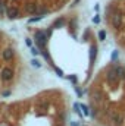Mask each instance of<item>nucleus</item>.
I'll return each mask as SVG.
<instances>
[{
  "label": "nucleus",
  "instance_id": "1",
  "mask_svg": "<svg viewBox=\"0 0 125 126\" xmlns=\"http://www.w3.org/2000/svg\"><path fill=\"white\" fill-rule=\"evenodd\" d=\"M47 35H46V32L41 31V30H37V31L34 32V40H35V44H37V47L40 48V50H46V43H47Z\"/></svg>",
  "mask_w": 125,
  "mask_h": 126
},
{
  "label": "nucleus",
  "instance_id": "2",
  "mask_svg": "<svg viewBox=\"0 0 125 126\" xmlns=\"http://www.w3.org/2000/svg\"><path fill=\"white\" fill-rule=\"evenodd\" d=\"M110 24H112V27L115 28V30H119L121 27H122V24H124V15L121 13V10H115L113 13H112V16H110Z\"/></svg>",
  "mask_w": 125,
  "mask_h": 126
},
{
  "label": "nucleus",
  "instance_id": "3",
  "mask_svg": "<svg viewBox=\"0 0 125 126\" xmlns=\"http://www.w3.org/2000/svg\"><path fill=\"white\" fill-rule=\"evenodd\" d=\"M106 113H107V117H109V120H110L113 125L121 126L122 123H124V116H122L121 113H118V111H115V110H107Z\"/></svg>",
  "mask_w": 125,
  "mask_h": 126
},
{
  "label": "nucleus",
  "instance_id": "4",
  "mask_svg": "<svg viewBox=\"0 0 125 126\" xmlns=\"http://www.w3.org/2000/svg\"><path fill=\"white\" fill-rule=\"evenodd\" d=\"M106 81H107L109 85H116V84L119 82V76L116 75V72H115L113 67H110V69L107 70V73H106Z\"/></svg>",
  "mask_w": 125,
  "mask_h": 126
},
{
  "label": "nucleus",
  "instance_id": "5",
  "mask_svg": "<svg viewBox=\"0 0 125 126\" xmlns=\"http://www.w3.org/2000/svg\"><path fill=\"white\" fill-rule=\"evenodd\" d=\"M6 16L9 19H18L21 16V10L16 6H9V7H6Z\"/></svg>",
  "mask_w": 125,
  "mask_h": 126
},
{
  "label": "nucleus",
  "instance_id": "6",
  "mask_svg": "<svg viewBox=\"0 0 125 126\" xmlns=\"http://www.w3.org/2000/svg\"><path fill=\"white\" fill-rule=\"evenodd\" d=\"M47 109H49V101L47 100H38L35 103V111L38 114H44L47 111Z\"/></svg>",
  "mask_w": 125,
  "mask_h": 126
},
{
  "label": "nucleus",
  "instance_id": "7",
  "mask_svg": "<svg viewBox=\"0 0 125 126\" xmlns=\"http://www.w3.org/2000/svg\"><path fill=\"white\" fill-rule=\"evenodd\" d=\"M12 78H13V70L10 67H3L0 70V79L1 81L9 82V81H12Z\"/></svg>",
  "mask_w": 125,
  "mask_h": 126
},
{
  "label": "nucleus",
  "instance_id": "8",
  "mask_svg": "<svg viewBox=\"0 0 125 126\" xmlns=\"http://www.w3.org/2000/svg\"><path fill=\"white\" fill-rule=\"evenodd\" d=\"M38 4L37 3H34V1H28L27 4H25V7H24V12L25 13H28V15H37L38 13Z\"/></svg>",
  "mask_w": 125,
  "mask_h": 126
},
{
  "label": "nucleus",
  "instance_id": "9",
  "mask_svg": "<svg viewBox=\"0 0 125 126\" xmlns=\"http://www.w3.org/2000/svg\"><path fill=\"white\" fill-rule=\"evenodd\" d=\"M91 100H93V103H100L102 100H103V93L100 91V90H93L91 91Z\"/></svg>",
  "mask_w": 125,
  "mask_h": 126
},
{
  "label": "nucleus",
  "instance_id": "10",
  "mask_svg": "<svg viewBox=\"0 0 125 126\" xmlns=\"http://www.w3.org/2000/svg\"><path fill=\"white\" fill-rule=\"evenodd\" d=\"M13 56H15V51H13L12 48H6V50H3V51H1V57H3V60H6V62L12 60V59H13Z\"/></svg>",
  "mask_w": 125,
  "mask_h": 126
},
{
  "label": "nucleus",
  "instance_id": "11",
  "mask_svg": "<svg viewBox=\"0 0 125 126\" xmlns=\"http://www.w3.org/2000/svg\"><path fill=\"white\" fill-rule=\"evenodd\" d=\"M113 69H115V72H116V75L119 76V79H125V67L124 66H118V64H115V66H112Z\"/></svg>",
  "mask_w": 125,
  "mask_h": 126
},
{
  "label": "nucleus",
  "instance_id": "12",
  "mask_svg": "<svg viewBox=\"0 0 125 126\" xmlns=\"http://www.w3.org/2000/svg\"><path fill=\"white\" fill-rule=\"evenodd\" d=\"M65 25V18H61V19H56L55 24H53V28H61Z\"/></svg>",
  "mask_w": 125,
  "mask_h": 126
},
{
  "label": "nucleus",
  "instance_id": "13",
  "mask_svg": "<svg viewBox=\"0 0 125 126\" xmlns=\"http://www.w3.org/2000/svg\"><path fill=\"white\" fill-rule=\"evenodd\" d=\"M6 16V6H4V1H0V18H4Z\"/></svg>",
  "mask_w": 125,
  "mask_h": 126
},
{
  "label": "nucleus",
  "instance_id": "14",
  "mask_svg": "<svg viewBox=\"0 0 125 126\" xmlns=\"http://www.w3.org/2000/svg\"><path fill=\"white\" fill-rule=\"evenodd\" d=\"M80 109L84 111V114H85V116H90V109H88L85 104H80Z\"/></svg>",
  "mask_w": 125,
  "mask_h": 126
},
{
  "label": "nucleus",
  "instance_id": "15",
  "mask_svg": "<svg viewBox=\"0 0 125 126\" xmlns=\"http://www.w3.org/2000/svg\"><path fill=\"white\" fill-rule=\"evenodd\" d=\"M41 19H43V16H41V15H35V18H31V19H30V24L38 22V21H41Z\"/></svg>",
  "mask_w": 125,
  "mask_h": 126
},
{
  "label": "nucleus",
  "instance_id": "16",
  "mask_svg": "<svg viewBox=\"0 0 125 126\" xmlns=\"http://www.w3.org/2000/svg\"><path fill=\"white\" fill-rule=\"evenodd\" d=\"M30 50H31V53H32V54H34V56H38V54L41 53L38 47H30Z\"/></svg>",
  "mask_w": 125,
  "mask_h": 126
},
{
  "label": "nucleus",
  "instance_id": "17",
  "mask_svg": "<svg viewBox=\"0 0 125 126\" xmlns=\"http://www.w3.org/2000/svg\"><path fill=\"white\" fill-rule=\"evenodd\" d=\"M31 63H32V66H34V67H37V69H40V67H41V63L38 62L37 59H32Z\"/></svg>",
  "mask_w": 125,
  "mask_h": 126
},
{
  "label": "nucleus",
  "instance_id": "18",
  "mask_svg": "<svg viewBox=\"0 0 125 126\" xmlns=\"http://www.w3.org/2000/svg\"><path fill=\"white\" fill-rule=\"evenodd\" d=\"M97 114H99V110H97V107H93V109H91V111H90V116L97 117Z\"/></svg>",
  "mask_w": 125,
  "mask_h": 126
},
{
  "label": "nucleus",
  "instance_id": "19",
  "mask_svg": "<svg viewBox=\"0 0 125 126\" xmlns=\"http://www.w3.org/2000/svg\"><path fill=\"white\" fill-rule=\"evenodd\" d=\"M99 38H100L102 41H103V40L106 38V31H104V30H102V31H99Z\"/></svg>",
  "mask_w": 125,
  "mask_h": 126
},
{
  "label": "nucleus",
  "instance_id": "20",
  "mask_svg": "<svg viewBox=\"0 0 125 126\" xmlns=\"http://www.w3.org/2000/svg\"><path fill=\"white\" fill-rule=\"evenodd\" d=\"M74 111H75L77 114H80V116H83V114H81V111H80V104H77V103L74 104Z\"/></svg>",
  "mask_w": 125,
  "mask_h": 126
},
{
  "label": "nucleus",
  "instance_id": "21",
  "mask_svg": "<svg viewBox=\"0 0 125 126\" xmlns=\"http://www.w3.org/2000/svg\"><path fill=\"white\" fill-rule=\"evenodd\" d=\"M41 53H43V56H44L46 60H50V56H49V53H47L46 50H41ZM50 62H52V60H50Z\"/></svg>",
  "mask_w": 125,
  "mask_h": 126
},
{
  "label": "nucleus",
  "instance_id": "22",
  "mask_svg": "<svg viewBox=\"0 0 125 126\" xmlns=\"http://www.w3.org/2000/svg\"><path fill=\"white\" fill-rule=\"evenodd\" d=\"M118 56H119V53H118V50H115V51H113V53H112V60H113V62H115V60H116V59H118Z\"/></svg>",
  "mask_w": 125,
  "mask_h": 126
},
{
  "label": "nucleus",
  "instance_id": "23",
  "mask_svg": "<svg viewBox=\"0 0 125 126\" xmlns=\"http://www.w3.org/2000/svg\"><path fill=\"white\" fill-rule=\"evenodd\" d=\"M93 22L97 25V24H100V16L99 15H94V18H93Z\"/></svg>",
  "mask_w": 125,
  "mask_h": 126
},
{
  "label": "nucleus",
  "instance_id": "24",
  "mask_svg": "<svg viewBox=\"0 0 125 126\" xmlns=\"http://www.w3.org/2000/svg\"><path fill=\"white\" fill-rule=\"evenodd\" d=\"M52 31H53V27H50V28H47V30H46V35H47V37H50V35H52Z\"/></svg>",
  "mask_w": 125,
  "mask_h": 126
},
{
  "label": "nucleus",
  "instance_id": "25",
  "mask_svg": "<svg viewBox=\"0 0 125 126\" xmlns=\"http://www.w3.org/2000/svg\"><path fill=\"white\" fill-rule=\"evenodd\" d=\"M25 43H27L28 47H32V40L31 38H25Z\"/></svg>",
  "mask_w": 125,
  "mask_h": 126
},
{
  "label": "nucleus",
  "instance_id": "26",
  "mask_svg": "<svg viewBox=\"0 0 125 126\" xmlns=\"http://www.w3.org/2000/svg\"><path fill=\"white\" fill-rule=\"evenodd\" d=\"M55 70H56V73H58L59 76H63V72L61 70V69H59V67H55Z\"/></svg>",
  "mask_w": 125,
  "mask_h": 126
},
{
  "label": "nucleus",
  "instance_id": "27",
  "mask_svg": "<svg viewBox=\"0 0 125 126\" xmlns=\"http://www.w3.org/2000/svg\"><path fill=\"white\" fill-rule=\"evenodd\" d=\"M71 126H78V122H75V120H71Z\"/></svg>",
  "mask_w": 125,
  "mask_h": 126
},
{
  "label": "nucleus",
  "instance_id": "28",
  "mask_svg": "<svg viewBox=\"0 0 125 126\" xmlns=\"http://www.w3.org/2000/svg\"><path fill=\"white\" fill-rule=\"evenodd\" d=\"M69 81H72V82H77V78H75V76H69Z\"/></svg>",
  "mask_w": 125,
  "mask_h": 126
},
{
  "label": "nucleus",
  "instance_id": "29",
  "mask_svg": "<svg viewBox=\"0 0 125 126\" xmlns=\"http://www.w3.org/2000/svg\"><path fill=\"white\" fill-rule=\"evenodd\" d=\"M0 1H4V0H0Z\"/></svg>",
  "mask_w": 125,
  "mask_h": 126
}]
</instances>
